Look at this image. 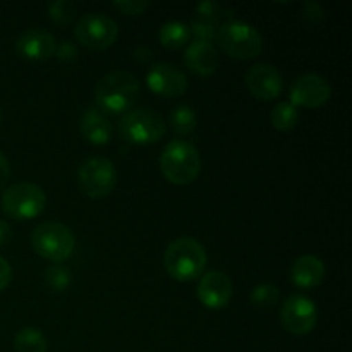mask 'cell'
Returning <instances> with one entry per match:
<instances>
[{
  "mask_svg": "<svg viewBox=\"0 0 352 352\" xmlns=\"http://www.w3.org/2000/svg\"><path fill=\"white\" fill-rule=\"evenodd\" d=\"M140 91V81L133 72L112 71L96 82L95 100L103 113H122L133 107Z\"/></svg>",
  "mask_w": 352,
  "mask_h": 352,
  "instance_id": "1",
  "label": "cell"
},
{
  "mask_svg": "<svg viewBox=\"0 0 352 352\" xmlns=\"http://www.w3.org/2000/svg\"><path fill=\"white\" fill-rule=\"evenodd\" d=\"M206 251L195 237H179L172 241L164 254V265L167 274L174 280L191 282L203 275L206 268Z\"/></svg>",
  "mask_w": 352,
  "mask_h": 352,
  "instance_id": "2",
  "label": "cell"
},
{
  "mask_svg": "<svg viewBox=\"0 0 352 352\" xmlns=\"http://www.w3.org/2000/svg\"><path fill=\"white\" fill-rule=\"evenodd\" d=\"M160 170L170 184H191L201 172V157L198 148L184 140L170 141L160 155Z\"/></svg>",
  "mask_w": 352,
  "mask_h": 352,
  "instance_id": "3",
  "label": "cell"
},
{
  "mask_svg": "<svg viewBox=\"0 0 352 352\" xmlns=\"http://www.w3.org/2000/svg\"><path fill=\"white\" fill-rule=\"evenodd\" d=\"M34 253L54 263L69 260L74 253L76 237L67 226L60 222H43L31 234Z\"/></svg>",
  "mask_w": 352,
  "mask_h": 352,
  "instance_id": "4",
  "label": "cell"
},
{
  "mask_svg": "<svg viewBox=\"0 0 352 352\" xmlns=\"http://www.w3.org/2000/svg\"><path fill=\"white\" fill-rule=\"evenodd\" d=\"M0 205L9 219L31 220L45 210L47 195L33 182H16L3 191Z\"/></svg>",
  "mask_w": 352,
  "mask_h": 352,
  "instance_id": "5",
  "label": "cell"
},
{
  "mask_svg": "<svg viewBox=\"0 0 352 352\" xmlns=\"http://www.w3.org/2000/svg\"><path fill=\"white\" fill-rule=\"evenodd\" d=\"M165 120L150 109L127 110L119 122L120 136L138 146L157 143L165 136Z\"/></svg>",
  "mask_w": 352,
  "mask_h": 352,
  "instance_id": "6",
  "label": "cell"
},
{
  "mask_svg": "<svg viewBox=\"0 0 352 352\" xmlns=\"http://www.w3.org/2000/svg\"><path fill=\"white\" fill-rule=\"evenodd\" d=\"M217 40L222 50L236 60H251L263 50L261 34L251 24L239 23V21L222 24L219 28Z\"/></svg>",
  "mask_w": 352,
  "mask_h": 352,
  "instance_id": "7",
  "label": "cell"
},
{
  "mask_svg": "<svg viewBox=\"0 0 352 352\" xmlns=\"http://www.w3.org/2000/svg\"><path fill=\"white\" fill-rule=\"evenodd\" d=\"M78 186L85 196L102 199L117 186L116 165L105 157L86 158L78 170Z\"/></svg>",
  "mask_w": 352,
  "mask_h": 352,
  "instance_id": "8",
  "label": "cell"
},
{
  "mask_svg": "<svg viewBox=\"0 0 352 352\" xmlns=\"http://www.w3.org/2000/svg\"><path fill=\"white\" fill-rule=\"evenodd\" d=\"M74 36L88 50L102 52L112 47L119 36V28L112 17L102 12L85 14L74 28Z\"/></svg>",
  "mask_w": 352,
  "mask_h": 352,
  "instance_id": "9",
  "label": "cell"
},
{
  "mask_svg": "<svg viewBox=\"0 0 352 352\" xmlns=\"http://www.w3.org/2000/svg\"><path fill=\"white\" fill-rule=\"evenodd\" d=\"M318 322V308L309 298L292 294L280 308V323L291 336H308Z\"/></svg>",
  "mask_w": 352,
  "mask_h": 352,
  "instance_id": "10",
  "label": "cell"
},
{
  "mask_svg": "<svg viewBox=\"0 0 352 352\" xmlns=\"http://www.w3.org/2000/svg\"><path fill=\"white\" fill-rule=\"evenodd\" d=\"M332 96L330 82L323 76L318 74H302L292 82L291 88V103L305 109H320L325 105Z\"/></svg>",
  "mask_w": 352,
  "mask_h": 352,
  "instance_id": "11",
  "label": "cell"
},
{
  "mask_svg": "<svg viewBox=\"0 0 352 352\" xmlns=\"http://www.w3.org/2000/svg\"><path fill=\"white\" fill-rule=\"evenodd\" d=\"M146 86L155 95L175 98V96H182L188 91V78L175 65L160 62L148 71Z\"/></svg>",
  "mask_w": 352,
  "mask_h": 352,
  "instance_id": "12",
  "label": "cell"
},
{
  "mask_svg": "<svg viewBox=\"0 0 352 352\" xmlns=\"http://www.w3.org/2000/svg\"><path fill=\"white\" fill-rule=\"evenodd\" d=\"M246 86L251 95L260 102H272L280 96L284 79L277 67L270 64H254L246 72Z\"/></svg>",
  "mask_w": 352,
  "mask_h": 352,
  "instance_id": "13",
  "label": "cell"
},
{
  "mask_svg": "<svg viewBox=\"0 0 352 352\" xmlns=\"http://www.w3.org/2000/svg\"><path fill=\"white\" fill-rule=\"evenodd\" d=\"M196 296L199 302L208 309L226 308L232 299V280L223 272H208L199 278Z\"/></svg>",
  "mask_w": 352,
  "mask_h": 352,
  "instance_id": "14",
  "label": "cell"
},
{
  "mask_svg": "<svg viewBox=\"0 0 352 352\" xmlns=\"http://www.w3.org/2000/svg\"><path fill=\"white\" fill-rule=\"evenodd\" d=\"M55 48H57V41L54 34L40 28H30L23 31L16 41L17 54L33 62L48 60L55 55Z\"/></svg>",
  "mask_w": 352,
  "mask_h": 352,
  "instance_id": "15",
  "label": "cell"
},
{
  "mask_svg": "<svg viewBox=\"0 0 352 352\" xmlns=\"http://www.w3.org/2000/svg\"><path fill=\"white\" fill-rule=\"evenodd\" d=\"M184 64L189 71L201 78H208L219 67V55L215 47L206 41H191L184 52Z\"/></svg>",
  "mask_w": 352,
  "mask_h": 352,
  "instance_id": "16",
  "label": "cell"
},
{
  "mask_svg": "<svg viewBox=\"0 0 352 352\" xmlns=\"http://www.w3.org/2000/svg\"><path fill=\"white\" fill-rule=\"evenodd\" d=\"M325 278V263L315 254H302L292 263L291 280L296 287H318Z\"/></svg>",
  "mask_w": 352,
  "mask_h": 352,
  "instance_id": "17",
  "label": "cell"
},
{
  "mask_svg": "<svg viewBox=\"0 0 352 352\" xmlns=\"http://www.w3.org/2000/svg\"><path fill=\"white\" fill-rule=\"evenodd\" d=\"M81 133L88 143L102 146L112 138V124L98 107H88L81 117Z\"/></svg>",
  "mask_w": 352,
  "mask_h": 352,
  "instance_id": "18",
  "label": "cell"
},
{
  "mask_svg": "<svg viewBox=\"0 0 352 352\" xmlns=\"http://www.w3.org/2000/svg\"><path fill=\"white\" fill-rule=\"evenodd\" d=\"M189 36H191L189 28L181 21H168L160 28V33H158V40L168 50H177L184 47L189 41Z\"/></svg>",
  "mask_w": 352,
  "mask_h": 352,
  "instance_id": "19",
  "label": "cell"
},
{
  "mask_svg": "<svg viewBox=\"0 0 352 352\" xmlns=\"http://www.w3.org/2000/svg\"><path fill=\"white\" fill-rule=\"evenodd\" d=\"M14 351L16 352H47L48 342L47 337L41 333V330L34 327H26L19 330L14 339Z\"/></svg>",
  "mask_w": 352,
  "mask_h": 352,
  "instance_id": "20",
  "label": "cell"
},
{
  "mask_svg": "<svg viewBox=\"0 0 352 352\" xmlns=\"http://www.w3.org/2000/svg\"><path fill=\"white\" fill-rule=\"evenodd\" d=\"M168 124H170L172 131L179 136H191L198 126V117H196L192 107L179 105L170 112Z\"/></svg>",
  "mask_w": 352,
  "mask_h": 352,
  "instance_id": "21",
  "label": "cell"
},
{
  "mask_svg": "<svg viewBox=\"0 0 352 352\" xmlns=\"http://www.w3.org/2000/svg\"><path fill=\"white\" fill-rule=\"evenodd\" d=\"M270 122L280 133L292 131L299 122V110L291 102H280L270 112Z\"/></svg>",
  "mask_w": 352,
  "mask_h": 352,
  "instance_id": "22",
  "label": "cell"
},
{
  "mask_svg": "<svg viewBox=\"0 0 352 352\" xmlns=\"http://www.w3.org/2000/svg\"><path fill=\"white\" fill-rule=\"evenodd\" d=\"M251 302L258 308H272L277 305L278 298H280V291L277 285L274 284H260L251 291Z\"/></svg>",
  "mask_w": 352,
  "mask_h": 352,
  "instance_id": "23",
  "label": "cell"
},
{
  "mask_svg": "<svg viewBox=\"0 0 352 352\" xmlns=\"http://www.w3.org/2000/svg\"><path fill=\"white\" fill-rule=\"evenodd\" d=\"M48 17L58 26H69L76 17V6L69 0H57L48 6Z\"/></svg>",
  "mask_w": 352,
  "mask_h": 352,
  "instance_id": "24",
  "label": "cell"
},
{
  "mask_svg": "<svg viewBox=\"0 0 352 352\" xmlns=\"http://www.w3.org/2000/svg\"><path fill=\"white\" fill-rule=\"evenodd\" d=\"M217 26H219V21L217 19L198 16V19L192 21L189 33L195 34L198 41H206V43H210V41L215 40L217 34H219V28Z\"/></svg>",
  "mask_w": 352,
  "mask_h": 352,
  "instance_id": "25",
  "label": "cell"
},
{
  "mask_svg": "<svg viewBox=\"0 0 352 352\" xmlns=\"http://www.w3.org/2000/svg\"><path fill=\"white\" fill-rule=\"evenodd\" d=\"M45 280L54 291H65L71 285V272L60 265H54L45 270Z\"/></svg>",
  "mask_w": 352,
  "mask_h": 352,
  "instance_id": "26",
  "label": "cell"
},
{
  "mask_svg": "<svg viewBox=\"0 0 352 352\" xmlns=\"http://www.w3.org/2000/svg\"><path fill=\"white\" fill-rule=\"evenodd\" d=\"M113 7H116L119 12H122L124 16H141L144 10L150 7V2H140V0H120V2H113Z\"/></svg>",
  "mask_w": 352,
  "mask_h": 352,
  "instance_id": "27",
  "label": "cell"
},
{
  "mask_svg": "<svg viewBox=\"0 0 352 352\" xmlns=\"http://www.w3.org/2000/svg\"><path fill=\"white\" fill-rule=\"evenodd\" d=\"M55 55H57L58 60L69 62L72 60V58H76V55H78V48H76V45L72 43V41L64 40L60 45H57V48H55Z\"/></svg>",
  "mask_w": 352,
  "mask_h": 352,
  "instance_id": "28",
  "label": "cell"
},
{
  "mask_svg": "<svg viewBox=\"0 0 352 352\" xmlns=\"http://www.w3.org/2000/svg\"><path fill=\"white\" fill-rule=\"evenodd\" d=\"M302 14H305V17L308 19L309 24H318L320 21L323 19L322 7H320L318 3H315V2H306Z\"/></svg>",
  "mask_w": 352,
  "mask_h": 352,
  "instance_id": "29",
  "label": "cell"
},
{
  "mask_svg": "<svg viewBox=\"0 0 352 352\" xmlns=\"http://www.w3.org/2000/svg\"><path fill=\"white\" fill-rule=\"evenodd\" d=\"M10 280H12V268L6 258L0 256V292L10 284Z\"/></svg>",
  "mask_w": 352,
  "mask_h": 352,
  "instance_id": "30",
  "label": "cell"
},
{
  "mask_svg": "<svg viewBox=\"0 0 352 352\" xmlns=\"http://www.w3.org/2000/svg\"><path fill=\"white\" fill-rule=\"evenodd\" d=\"M9 177H10V164L9 160H7L6 155L0 153V189L6 188Z\"/></svg>",
  "mask_w": 352,
  "mask_h": 352,
  "instance_id": "31",
  "label": "cell"
},
{
  "mask_svg": "<svg viewBox=\"0 0 352 352\" xmlns=\"http://www.w3.org/2000/svg\"><path fill=\"white\" fill-rule=\"evenodd\" d=\"M10 239H12V230H10L9 223L6 220H0V248L6 246Z\"/></svg>",
  "mask_w": 352,
  "mask_h": 352,
  "instance_id": "32",
  "label": "cell"
},
{
  "mask_svg": "<svg viewBox=\"0 0 352 352\" xmlns=\"http://www.w3.org/2000/svg\"><path fill=\"white\" fill-rule=\"evenodd\" d=\"M0 124H2V112H0Z\"/></svg>",
  "mask_w": 352,
  "mask_h": 352,
  "instance_id": "33",
  "label": "cell"
}]
</instances>
